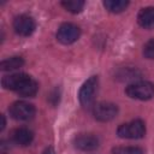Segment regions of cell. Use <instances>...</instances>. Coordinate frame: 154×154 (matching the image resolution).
<instances>
[{"instance_id":"obj_15","label":"cell","mask_w":154,"mask_h":154,"mask_svg":"<svg viewBox=\"0 0 154 154\" xmlns=\"http://www.w3.org/2000/svg\"><path fill=\"white\" fill-rule=\"evenodd\" d=\"M84 5H85V2L82 0H67V1L61 2V6L71 13H79L83 10Z\"/></svg>"},{"instance_id":"obj_13","label":"cell","mask_w":154,"mask_h":154,"mask_svg":"<svg viewBox=\"0 0 154 154\" xmlns=\"http://www.w3.org/2000/svg\"><path fill=\"white\" fill-rule=\"evenodd\" d=\"M128 5H129V2L124 1V0H106V1H103L105 8L112 13L123 12L128 7Z\"/></svg>"},{"instance_id":"obj_3","label":"cell","mask_w":154,"mask_h":154,"mask_svg":"<svg viewBox=\"0 0 154 154\" xmlns=\"http://www.w3.org/2000/svg\"><path fill=\"white\" fill-rule=\"evenodd\" d=\"M117 135L122 138H130V140H138L146 135V124L141 119H135L129 123L122 124L118 130Z\"/></svg>"},{"instance_id":"obj_9","label":"cell","mask_w":154,"mask_h":154,"mask_svg":"<svg viewBox=\"0 0 154 154\" xmlns=\"http://www.w3.org/2000/svg\"><path fill=\"white\" fill-rule=\"evenodd\" d=\"M73 143L76 148L84 152H89L99 147V138L91 134H79L75 137Z\"/></svg>"},{"instance_id":"obj_1","label":"cell","mask_w":154,"mask_h":154,"mask_svg":"<svg viewBox=\"0 0 154 154\" xmlns=\"http://www.w3.org/2000/svg\"><path fill=\"white\" fill-rule=\"evenodd\" d=\"M129 97L136 100H150L154 96V84L147 81H138L129 84L125 89Z\"/></svg>"},{"instance_id":"obj_17","label":"cell","mask_w":154,"mask_h":154,"mask_svg":"<svg viewBox=\"0 0 154 154\" xmlns=\"http://www.w3.org/2000/svg\"><path fill=\"white\" fill-rule=\"evenodd\" d=\"M143 55L147 59H154V38H150L143 47Z\"/></svg>"},{"instance_id":"obj_19","label":"cell","mask_w":154,"mask_h":154,"mask_svg":"<svg viewBox=\"0 0 154 154\" xmlns=\"http://www.w3.org/2000/svg\"><path fill=\"white\" fill-rule=\"evenodd\" d=\"M1 120H2V123H1V130H4V128H5V117L4 116H1Z\"/></svg>"},{"instance_id":"obj_16","label":"cell","mask_w":154,"mask_h":154,"mask_svg":"<svg viewBox=\"0 0 154 154\" xmlns=\"http://www.w3.org/2000/svg\"><path fill=\"white\" fill-rule=\"evenodd\" d=\"M112 154H143V150L138 147H116Z\"/></svg>"},{"instance_id":"obj_6","label":"cell","mask_w":154,"mask_h":154,"mask_svg":"<svg viewBox=\"0 0 154 154\" xmlns=\"http://www.w3.org/2000/svg\"><path fill=\"white\" fill-rule=\"evenodd\" d=\"M93 113L99 122H109L118 114V107L112 102H99L94 105Z\"/></svg>"},{"instance_id":"obj_4","label":"cell","mask_w":154,"mask_h":154,"mask_svg":"<svg viewBox=\"0 0 154 154\" xmlns=\"http://www.w3.org/2000/svg\"><path fill=\"white\" fill-rule=\"evenodd\" d=\"M10 116L16 120H30L35 116V107L26 101H16L8 108Z\"/></svg>"},{"instance_id":"obj_5","label":"cell","mask_w":154,"mask_h":154,"mask_svg":"<svg viewBox=\"0 0 154 154\" xmlns=\"http://www.w3.org/2000/svg\"><path fill=\"white\" fill-rule=\"evenodd\" d=\"M81 30L77 25L72 23H64L59 26L57 31V38L63 45H71L78 40Z\"/></svg>"},{"instance_id":"obj_18","label":"cell","mask_w":154,"mask_h":154,"mask_svg":"<svg viewBox=\"0 0 154 154\" xmlns=\"http://www.w3.org/2000/svg\"><path fill=\"white\" fill-rule=\"evenodd\" d=\"M43 154H55V152H54V149H53V148H51V147H49V148H47V149L43 152Z\"/></svg>"},{"instance_id":"obj_7","label":"cell","mask_w":154,"mask_h":154,"mask_svg":"<svg viewBox=\"0 0 154 154\" xmlns=\"http://www.w3.org/2000/svg\"><path fill=\"white\" fill-rule=\"evenodd\" d=\"M36 23L29 14H19L13 20V29L20 36H29L34 32Z\"/></svg>"},{"instance_id":"obj_2","label":"cell","mask_w":154,"mask_h":154,"mask_svg":"<svg viewBox=\"0 0 154 154\" xmlns=\"http://www.w3.org/2000/svg\"><path fill=\"white\" fill-rule=\"evenodd\" d=\"M97 85H99V78L96 76H91L82 84L78 93V99L83 107L85 108H89L91 106L94 107L95 95L97 93Z\"/></svg>"},{"instance_id":"obj_14","label":"cell","mask_w":154,"mask_h":154,"mask_svg":"<svg viewBox=\"0 0 154 154\" xmlns=\"http://www.w3.org/2000/svg\"><path fill=\"white\" fill-rule=\"evenodd\" d=\"M37 90H38V84H37V82H36L35 79L30 78L17 93H18L19 95L24 96V97H31V96H34V95L37 93Z\"/></svg>"},{"instance_id":"obj_12","label":"cell","mask_w":154,"mask_h":154,"mask_svg":"<svg viewBox=\"0 0 154 154\" xmlns=\"http://www.w3.org/2000/svg\"><path fill=\"white\" fill-rule=\"evenodd\" d=\"M24 64L23 58L20 57H11L8 59H5L0 63V69L2 71H13L19 67H22Z\"/></svg>"},{"instance_id":"obj_8","label":"cell","mask_w":154,"mask_h":154,"mask_svg":"<svg viewBox=\"0 0 154 154\" xmlns=\"http://www.w3.org/2000/svg\"><path fill=\"white\" fill-rule=\"evenodd\" d=\"M31 77L26 73L23 72H17V73H12L8 76H5L1 81V84L5 89L8 90H13V91H18Z\"/></svg>"},{"instance_id":"obj_11","label":"cell","mask_w":154,"mask_h":154,"mask_svg":"<svg viewBox=\"0 0 154 154\" xmlns=\"http://www.w3.org/2000/svg\"><path fill=\"white\" fill-rule=\"evenodd\" d=\"M138 24L144 29H154V7H144L138 12Z\"/></svg>"},{"instance_id":"obj_10","label":"cell","mask_w":154,"mask_h":154,"mask_svg":"<svg viewBox=\"0 0 154 154\" xmlns=\"http://www.w3.org/2000/svg\"><path fill=\"white\" fill-rule=\"evenodd\" d=\"M34 140V134L28 128H17L12 132V141L22 147L29 146Z\"/></svg>"}]
</instances>
